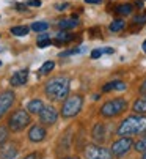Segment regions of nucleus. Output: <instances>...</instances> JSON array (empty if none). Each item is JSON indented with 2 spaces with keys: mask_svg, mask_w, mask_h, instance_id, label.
Segmentation results:
<instances>
[{
  "mask_svg": "<svg viewBox=\"0 0 146 159\" xmlns=\"http://www.w3.org/2000/svg\"><path fill=\"white\" fill-rule=\"evenodd\" d=\"M116 132L118 135H123V137H131V135H135V134L146 132V117L143 115L127 117L126 120L121 121Z\"/></svg>",
  "mask_w": 146,
  "mask_h": 159,
  "instance_id": "1",
  "label": "nucleus"
},
{
  "mask_svg": "<svg viewBox=\"0 0 146 159\" xmlns=\"http://www.w3.org/2000/svg\"><path fill=\"white\" fill-rule=\"evenodd\" d=\"M44 92L49 96V99H55V101L64 99L69 93V79L63 77V76L51 79L46 84Z\"/></svg>",
  "mask_w": 146,
  "mask_h": 159,
  "instance_id": "2",
  "label": "nucleus"
},
{
  "mask_svg": "<svg viewBox=\"0 0 146 159\" xmlns=\"http://www.w3.org/2000/svg\"><path fill=\"white\" fill-rule=\"evenodd\" d=\"M126 109H127V101L124 98H116V99L107 101L101 107V115L107 117V118H112V117H116V115H119V113H123Z\"/></svg>",
  "mask_w": 146,
  "mask_h": 159,
  "instance_id": "3",
  "label": "nucleus"
},
{
  "mask_svg": "<svg viewBox=\"0 0 146 159\" xmlns=\"http://www.w3.org/2000/svg\"><path fill=\"white\" fill-rule=\"evenodd\" d=\"M83 106V98L76 95V96H71L64 101L63 107H61V115L64 118H71V117H76L77 113L82 110Z\"/></svg>",
  "mask_w": 146,
  "mask_h": 159,
  "instance_id": "4",
  "label": "nucleus"
},
{
  "mask_svg": "<svg viewBox=\"0 0 146 159\" xmlns=\"http://www.w3.org/2000/svg\"><path fill=\"white\" fill-rule=\"evenodd\" d=\"M29 125H30V115H29V112L24 110V109L16 110L13 115L10 117V120H8V126H10V129L13 132L22 131L24 128L29 126Z\"/></svg>",
  "mask_w": 146,
  "mask_h": 159,
  "instance_id": "5",
  "label": "nucleus"
},
{
  "mask_svg": "<svg viewBox=\"0 0 146 159\" xmlns=\"http://www.w3.org/2000/svg\"><path fill=\"white\" fill-rule=\"evenodd\" d=\"M112 151L99 145H88L85 148V159H110Z\"/></svg>",
  "mask_w": 146,
  "mask_h": 159,
  "instance_id": "6",
  "label": "nucleus"
},
{
  "mask_svg": "<svg viewBox=\"0 0 146 159\" xmlns=\"http://www.w3.org/2000/svg\"><path fill=\"white\" fill-rule=\"evenodd\" d=\"M132 148V140H131V137H121L119 140H116V142H113V145H112V154L113 156H124L129 150Z\"/></svg>",
  "mask_w": 146,
  "mask_h": 159,
  "instance_id": "7",
  "label": "nucleus"
},
{
  "mask_svg": "<svg viewBox=\"0 0 146 159\" xmlns=\"http://www.w3.org/2000/svg\"><path fill=\"white\" fill-rule=\"evenodd\" d=\"M14 102V93L13 90H7L0 95V118H2L5 113L10 110V107L13 106Z\"/></svg>",
  "mask_w": 146,
  "mask_h": 159,
  "instance_id": "8",
  "label": "nucleus"
},
{
  "mask_svg": "<svg viewBox=\"0 0 146 159\" xmlns=\"http://www.w3.org/2000/svg\"><path fill=\"white\" fill-rule=\"evenodd\" d=\"M57 118H58V113H57V110H55L52 106L44 107L42 112L39 113V120H41V123H44V125H54V123L57 121Z\"/></svg>",
  "mask_w": 146,
  "mask_h": 159,
  "instance_id": "9",
  "label": "nucleus"
},
{
  "mask_svg": "<svg viewBox=\"0 0 146 159\" xmlns=\"http://www.w3.org/2000/svg\"><path fill=\"white\" fill-rule=\"evenodd\" d=\"M46 135H47V132H46V129L42 128V126H33L30 131H29V139L32 140V142H35V143H38V142H42L44 139H46Z\"/></svg>",
  "mask_w": 146,
  "mask_h": 159,
  "instance_id": "10",
  "label": "nucleus"
},
{
  "mask_svg": "<svg viewBox=\"0 0 146 159\" xmlns=\"http://www.w3.org/2000/svg\"><path fill=\"white\" fill-rule=\"evenodd\" d=\"M27 79H29V70H20V71L14 73V76L11 77L10 84L13 87H20V85H24L27 82Z\"/></svg>",
  "mask_w": 146,
  "mask_h": 159,
  "instance_id": "11",
  "label": "nucleus"
},
{
  "mask_svg": "<svg viewBox=\"0 0 146 159\" xmlns=\"http://www.w3.org/2000/svg\"><path fill=\"white\" fill-rule=\"evenodd\" d=\"M91 135H93L94 142H97V143H102V142L105 140V128H104V125H102V123H97V125H94Z\"/></svg>",
  "mask_w": 146,
  "mask_h": 159,
  "instance_id": "12",
  "label": "nucleus"
},
{
  "mask_svg": "<svg viewBox=\"0 0 146 159\" xmlns=\"http://www.w3.org/2000/svg\"><path fill=\"white\" fill-rule=\"evenodd\" d=\"M126 84L121 82V80H113V82H108L102 87V92L107 93V92H112V90H119V92H123V90H126Z\"/></svg>",
  "mask_w": 146,
  "mask_h": 159,
  "instance_id": "13",
  "label": "nucleus"
},
{
  "mask_svg": "<svg viewBox=\"0 0 146 159\" xmlns=\"http://www.w3.org/2000/svg\"><path fill=\"white\" fill-rule=\"evenodd\" d=\"M16 156H17L16 145H10L0 151V159H16Z\"/></svg>",
  "mask_w": 146,
  "mask_h": 159,
  "instance_id": "14",
  "label": "nucleus"
},
{
  "mask_svg": "<svg viewBox=\"0 0 146 159\" xmlns=\"http://www.w3.org/2000/svg\"><path fill=\"white\" fill-rule=\"evenodd\" d=\"M132 110H134L135 113H138V115H143V113H146V95L141 96V98H138V99L134 102Z\"/></svg>",
  "mask_w": 146,
  "mask_h": 159,
  "instance_id": "15",
  "label": "nucleus"
},
{
  "mask_svg": "<svg viewBox=\"0 0 146 159\" xmlns=\"http://www.w3.org/2000/svg\"><path fill=\"white\" fill-rule=\"evenodd\" d=\"M42 109H44V104H42L41 99H33V101H30L29 106H27V110H29L30 113H36V115H39V113L42 112Z\"/></svg>",
  "mask_w": 146,
  "mask_h": 159,
  "instance_id": "16",
  "label": "nucleus"
},
{
  "mask_svg": "<svg viewBox=\"0 0 146 159\" xmlns=\"http://www.w3.org/2000/svg\"><path fill=\"white\" fill-rule=\"evenodd\" d=\"M72 39H74V35L68 33L66 30H61V32L57 33L54 43H55V44H64V43H69V41H72Z\"/></svg>",
  "mask_w": 146,
  "mask_h": 159,
  "instance_id": "17",
  "label": "nucleus"
},
{
  "mask_svg": "<svg viewBox=\"0 0 146 159\" xmlns=\"http://www.w3.org/2000/svg\"><path fill=\"white\" fill-rule=\"evenodd\" d=\"M77 25H79V22H77L76 17H72V19H63V20L58 22V27L61 30H71V29H76Z\"/></svg>",
  "mask_w": 146,
  "mask_h": 159,
  "instance_id": "18",
  "label": "nucleus"
},
{
  "mask_svg": "<svg viewBox=\"0 0 146 159\" xmlns=\"http://www.w3.org/2000/svg\"><path fill=\"white\" fill-rule=\"evenodd\" d=\"M132 10H134L132 5H129V3H123V5H118L115 11H116V14H119V16H129V14L132 13Z\"/></svg>",
  "mask_w": 146,
  "mask_h": 159,
  "instance_id": "19",
  "label": "nucleus"
},
{
  "mask_svg": "<svg viewBox=\"0 0 146 159\" xmlns=\"http://www.w3.org/2000/svg\"><path fill=\"white\" fill-rule=\"evenodd\" d=\"M29 27L27 25H16V27H11V35H14V36H25L27 33H29Z\"/></svg>",
  "mask_w": 146,
  "mask_h": 159,
  "instance_id": "20",
  "label": "nucleus"
},
{
  "mask_svg": "<svg viewBox=\"0 0 146 159\" xmlns=\"http://www.w3.org/2000/svg\"><path fill=\"white\" fill-rule=\"evenodd\" d=\"M124 25H126V22L123 20V19H115L112 24H110V32H113V33H116V32H121L124 29Z\"/></svg>",
  "mask_w": 146,
  "mask_h": 159,
  "instance_id": "21",
  "label": "nucleus"
},
{
  "mask_svg": "<svg viewBox=\"0 0 146 159\" xmlns=\"http://www.w3.org/2000/svg\"><path fill=\"white\" fill-rule=\"evenodd\" d=\"M47 29H49V22H44V20L33 22L32 24V30H35V32H46Z\"/></svg>",
  "mask_w": 146,
  "mask_h": 159,
  "instance_id": "22",
  "label": "nucleus"
},
{
  "mask_svg": "<svg viewBox=\"0 0 146 159\" xmlns=\"http://www.w3.org/2000/svg\"><path fill=\"white\" fill-rule=\"evenodd\" d=\"M54 68H55V63L51 60V61H46L42 66H41V70H39V73L41 74H47V73H51L52 70H54Z\"/></svg>",
  "mask_w": 146,
  "mask_h": 159,
  "instance_id": "23",
  "label": "nucleus"
},
{
  "mask_svg": "<svg viewBox=\"0 0 146 159\" xmlns=\"http://www.w3.org/2000/svg\"><path fill=\"white\" fill-rule=\"evenodd\" d=\"M7 139H8V129L3 128V126H0V148L3 147V143L7 142Z\"/></svg>",
  "mask_w": 146,
  "mask_h": 159,
  "instance_id": "24",
  "label": "nucleus"
},
{
  "mask_svg": "<svg viewBox=\"0 0 146 159\" xmlns=\"http://www.w3.org/2000/svg\"><path fill=\"white\" fill-rule=\"evenodd\" d=\"M135 150L137 151H146V135H144V137L141 139V140H138L137 143H135Z\"/></svg>",
  "mask_w": 146,
  "mask_h": 159,
  "instance_id": "25",
  "label": "nucleus"
},
{
  "mask_svg": "<svg viewBox=\"0 0 146 159\" xmlns=\"http://www.w3.org/2000/svg\"><path fill=\"white\" fill-rule=\"evenodd\" d=\"M66 8H69V3H68V2H64V3H57V5H55V10H58V11H64Z\"/></svg>",
  "mask_w": 146,
  "mask_h": 159,
  "instance_id": "26",
  "label": "nucleus"
},
{
  "mask_svg": "<svg viewBox=\"0 0 146 159\" xmlns=\"http://www.w3.org/2000/svg\"><path fill=\"white\" fill-rule=\"evenodd\" d=\"M102 54H104V52H102V49H94V51L91 52V58H99Z\"/></svg>",
  "mask_w": 146,
  "mask_h": 159,
  "instance_id": "27",
  "label": "nucleus"
},
{
  "mask_svg": "<svg viewBox=\"0 0 146 159\" xmlns=\"http://www.w3.org/2000/svg\"><path fill=\"white\" fill-rule=\"evenodd\" d=\"M143 22H146V16H137L135 19H134V24H143Z\"/></svg>",
  "mask_w": 146,
  "mask_h": 159,
  "instance_id": "28",
  "label": "nucleus"
},
{
  "mask_svg": "<svg viewBox=\"0 0 146 159\" xmlns=\"http://www.w3.org/2000/svg\"><path fill=\"white\" fill-rule=\"evenodd\" d=\"M52 41L51 39H44V41H38V48H47Z\"/></svg>",
  "mask_w": 146,
  "mask_h": 159,
  "instance_id": "29",
  "label": "nucleus"
},
{
  "mask_svg": "<svg viewBox=\"0 0 146 159\" xmlns=\"http://www.w3.org/2000/svg\"><path fill=\"white\" fill-rule=\"evenodd\" d=\"M27 5H30V7H41V0H29Z\"/></svg>",
  "mask_w": 146,
  "mask_h": 159,
  "instance_id": "30",
  "label": "nucleus"
},
{
  "mask_svg": "<svg viewBox=\"0 0 146 159\" xmlns=\"http://www.w3.org/2000/svg\"><path fill=\"white\" fill-rule=\"evenodd\" d=\"M44 39H51V36H49L47 33H41V35H38V41H44Z\"/></svg>",
  "mask_w": 146,
  "mask_h": 159,
  "instance_id": "31",
  "label": "nucleus"
},
{
  "mask_svg": "<svg viewBox=\"0 0 146 159\" xmlns=\"http://www.w3.org/2000/svg\"><path fill=\"white\" fill-rule=\"evenodd\" d=\"M24 159H39V154L38 153H32V154H29V156H25Z\"/></svg>",
  "mask_w": 146,
  "mask_h": 159,
  "instance_id": "32",
  "label": "nucleus"
},
{
  "mask_svg": "<svg viewBox=\"0 0 146 159\" xmlns=\"http://www.w3.org/2000/svg\"><path fill=\"white\" fill-rule=\"evenodd\" d=\"M16 8H17L19 11H25V10H27V3H25V5H24V3H17Z\"/></svg>",
  "mask_w": 146,
  "mask_h": 159,
  "instance_id": "33",
  "label": "nucleus"
},
{
  "mask_svg": "<svg viewBox=\"0 0 146 159\" xmlns=\"http://www.w3.org/2000/svg\"><path fill=\"white\" fill-rule=\"evenodd\" d=\"M140 93H141V95L146 93V79L143 80V84H141V87H140Z\"/></svg>",
  "mask_w": 146,
  "mask_h": 159,
  "instance_id": "34",
  "label": "nucleus"
},
{
  "mask_svg": "<svg viewBox=\"0 0 146 159\" xmlns=\"http://www.w3.org/2000/svg\"><path fill=\"white\" fill-rule=\"evenodd\" d=\"M86 3H91V5H97V3H102V0H85Z\"/></svg>",
  "mask_w": 146,
  "mask_h": 159,
  "instance_id": "35",
  "label": "nucleus"
},
{
  "mask_svg": "<svg viewBox=\"0 0 146 159\" xmlns=\"http://www.w3.org/2000/svg\"><path fill=\"white\" fill-rule=\"evenodd\" d=\"M102 52L104 54H113V49L112 48H105V49H102Z\"/></svg>",
  "mask_w": 146,
  "mask_h": 159,
  "instance_id": "36",
  "label": "nucleus"
},
{
  "mask_svg": "<svg viewBox=\"0 0 146 159\" xmlns=\"http://www.w3.org/2000/svg\"><path fill=\"white\" fill-rule=\"evenodd\" d=\"M143 52L146 54V39H144V43H143Z\"/></svg>",
  "mask_w": 146,
  "mask_h": 159,
  "instance_id": "37",
  "label": "nucleus"
},
{
  "mask_svg": "<svg viewBox=\"0 0 146 159\" xmlns=\"http://www.w3.org/2000/svg\"><path fill=\"white\" fill-rule=\"evenodd\" d=\"M143 159H146V151H143Z\"/></svg>",
  "mask_w": 146,
  "mask_h": 159,
  "instance_id": "38",
  "label": "nucleus"
},
{
  "mask_svg": "<svg viewBox=\"0 0 146 159\" xmlns=\"http://www.w3.org/2000/svg\"><path fill=\"white\" fill-rule=\"evenodd\" d=\"M66 159H77V157H66Z\"/></svg>",
  "mask_w": 146,
  "mask_h": 159,
  "instance_id": "39",
  "label": "nucleus"
}]
</instances>
